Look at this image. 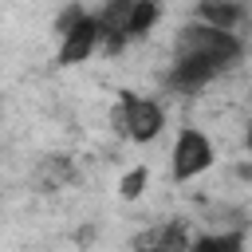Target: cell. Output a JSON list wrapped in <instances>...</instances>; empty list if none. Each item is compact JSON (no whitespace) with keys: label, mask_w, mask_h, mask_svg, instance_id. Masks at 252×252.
Segmentation results:
<instances>
[{"label":"cell","mask_w":252,"mask_h":252,"mask_svg":"<svg viewBox=\"0 0 252 252\" xmlns=\"http://www.w3.org/2000/svg\"><path fill=\"white\" fill-rule=\"evenodd\" d=\"M213 142L201 134V130H193V126H185L181 134H177V142H173V154H169V173H173V181H193L197 173H205L209 165H213Z\"/></svg>","instance_id":"cell-3"},{"label":"cell","mask_w":252,"mask_h":252,"mask_svg":"<svg viewBox=\"0 0 252 252\" xmlns=\"http://www.w3.org/2000/svg\"><path fill=\"white\" fill-rule=\"evenodd\" d=\"M158 16H161V0H138L134 12H130V20H126V43L146 39L150 28L158 24Z\"/></svg>","instance_id":"cell-8"},{"label":"cell","mask_w":252,"mask_h":252,"mask_svg":"<svg viewBox=\"0 0 252 252\" xmlns=\"http://www.w3.org/2000/svg\"><path fill=\"white\" fill-rule=\"evenodd\" d=\"M173 55H193V59H205L213 63L217 71H228L244 59V43L236 32H220L213 24H185L173 39Z\"/></svg>","instance_id":"cell-1"},{"label":"cell","mask_w":252,"mask_h":252,"mask_svg":"<svg viewBox=\"0 0 252 252\" xmlns=\"http://www.w3.org/2000/svg\"><path fill=\"white\" fill-rule=\"evenodd\" d=\"M217 75H220V71H217L213 63H205V59H193V55H173V67H169L165 83H169V91L189 94V91H201L205 83H213Z\"/></svg>","instance_id":"cell-5"},{"label":"cell","mask_w":252,"mask_h":252,"mask_svg":"<svg viewBox=\"0 0 252 252\" xmlns=\"http://www.w3.org/2000/svg\"><path fill=\"white\" fill-rule=\"evenodd\" d=\"M197 16H201V24H213L220 32H236L244 24V8L236 0H201L197 4Z\"/></svg>","instance_id":"cell-7"},{"label":"cell","mask_w":252,"mask_h":252,"mask_svg":"<svg viewBox=\"0 0 252 252\" xmlns=\"http://www.w3.org/2000/svg\"><path fill=\"white\" fill-rule=\"evenodd\" d=\"M134 252H165L161 244H142V248H134Z\"/></svg>","instance_id":"cell-13"},{"label":"cell","mask_w":252,"mask_h":252,"mask_svg":"<svg viewBox=\"0 0 252 252\" xmlns=\"http://www.w3.org/2000/svg\"><path fill=\"white\" fill-rule=\"evenodd\" d=\"M110 126L114 134H126L134 142H154L165 130V110L154 98H138V94H118L114 110H110Z\"/></svg>","instance_id":"cell-2"},{"label":"cell","mask_w":252,"mask_h":252,"mask_svg":"<svg viewBox=\"0 0 252 252\" xmlns=\"http://www.w3.org/2000/svg\"><path fill=\"white\" fill-rule=\"evenodd\" d=\"M83 16H87V12H83L79 4H71L67 12H59V20H55V32H59V39H63V35H67V32H71V28H75Z\"/></svg>","instance_id":"cell-11"},{"label":"cell","mask_w":252,"mask_h":252,"mask_svg":"<svg viewBox=\"0 0 252 252\" xmlns=\"http://www.w3.org/2000/svg\"><path fill=\"white\" fill-rule=\"evenodd\" d=\"M236 177H240V181H252V165H248V161H244V165H236Z\"/></svg>","instance_id":"cell-12"},{"label":"cell","mask_w":252,"mask_h":252,"mask_svg":"<svg viewBox=\"0 0 252 252\" xmlns=\"http://www.w3.org/2000/svg\"><path fill=\"white\" fill-rule=\"evenodd\" d=\"M138 0H106V8L98 12V24H102V51L114 55L126 47V20L134 12Z\"/></svg>","instance_id":"cell-6"},{"label":"cell","mask_w":252,"mask_h":252,"mask_svg":"<svg viewBox=\"0 0 252 252\" xmlns=\"http://www.w3.org/2000/svg\"><path fill=\"white\" fill-rule=\"evenodd\" d=\"M244 146H248V154H252V122H248V130H244Z\"/></svg>","instance_id":"cell-14"},{"label":"cell","mask_w":252,"mask_h":252,"mask_svg":"<svg viewBox=\"0 0 252 252\" xmlns=\"http://www.w3.org/2000/svg\"><path fill=\"white\" fill-rule=\"evenodd\" d=\"M189 252H244V232L232 228V232H209V236H197L189 244Z\"/></svg>","instance_id":"cell-9"},{"label":"cell","mask_w":252,"mask_h":252,"mask_svg":"<svg viewBox=\"0 0 252 252\" xmlns=\"http://www.w3.org/2000/svg\"><path fill=\"white\" fill-rule=\"evenodd\" d=\"M94 47H102V24H98V12H94V16L87 12V16L59 39V63H63V67L83 63V59H91Z\"/></svg>","instance_id":"cell-4"},{"label":"cell","mask_w":252,"mask_h":252,"mask_svg":"<svg viewBox=\"0 0 252 252\" xmlns=\"http://www.w3.org/2000/svg\"><path fill=\"white\" fill-rule=\"evenodd\" d=\"M146 181H150V169H146V165H134V169L122 177L118 193H122L126 201H138V197H142V189H146Z\"/></svg>","instance_id":"cell-10"}]
</instances>
